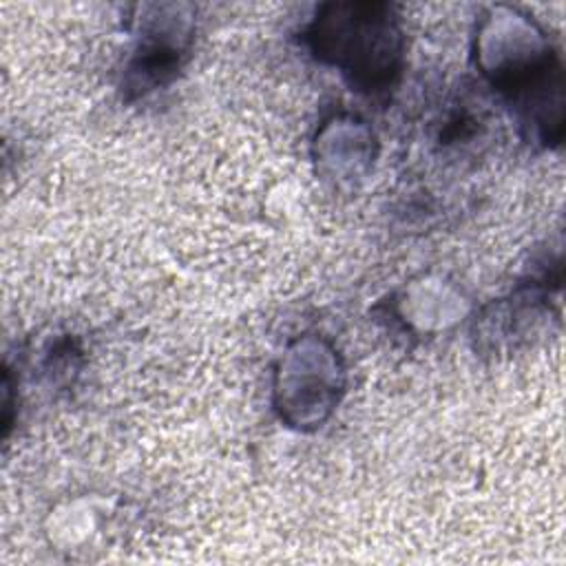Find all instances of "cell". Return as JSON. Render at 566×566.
Here are the masks:
<instances>
[{
    "instance_id": "cell-4",
    "label": "cell",
    "mask_w": 566,
    "mask_h": 566,
    "mask_svg": "<svg viewBox=\"0 0 566 566\" xmlns=\"http://www.w3.org/2000/svg\"><path fill=\"white\" fill-rule=\"evenodd\" d=\"M188 7L146 4L137 22V44L124 75V88L133 95H146L170 82L188 53L192 40Z\"/></svg>"
},
{
    "instance_id": "cell-1",
    "label": "cell",
    "mask_w": 566,
    "mask_h": 566,
    "mask_svg": "<svg viewBox=\"0 0 566 566\" xmlns=\"http://www.w3.org/2000/svg\"><path fill=\"white\" fill-rule=\"evenodd\" d=\"M475 62L515 108L528 139L559 144L564 128L562 64L548 35L511 7H493L478 27Z\"/></svg>"
},
{
    "instance_id": "cell-2",
    "label": "cell",
    "mask_w": 566,
    "mask_h": 566,
    "mask_svg": "<svg viewBox=\"0 0 566 566\" xmlns=\"http://www.w3.org/2000/svg\"><path fill=\"white\" fill-rule=\"evenodd\" d=\"M303 40L316 60L334 66L358 93L389 91L402 69L405 38L387 2L323 4Z\"/></svg>"
},
{
    "instance_id": "cell-3",
    "label": "cell",
    "mask_w": 566,
    "mask_h": 566,
    "mask_svg": "<svg viewBox=\"0 0 566 566\" xmlns=\"http://www.w3.org/2000/svg\"><path fill=\"white\" fill-rule=\"evenodd\" d=\"M345 391V365L336 347L314 334L287 345L274 369L272 402L279 418L298 431L321 427Z\"/></svg>"
},
{
    "instance_id": "cell-5",
    "label": "cell",
    "mask_w": 566,
    "mask_h": 566,
    "mask_svg": "<svg viewBox=\"0 0 566 566\" xmlns=\"http://www.w3.org/2000/svg\"><path fill=\"white\" fill-rule=\"evenodd\" d=\"M314 157L327 179L354 181L371 166L374 133L356 115H334L316 133Z\"/></svg>"
}]
</instances>
